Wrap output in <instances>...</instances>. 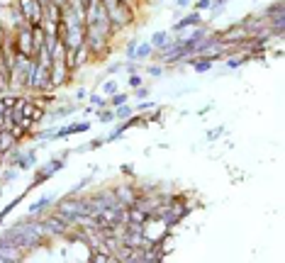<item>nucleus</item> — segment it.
I'll return each mask as SVG.
<instances>
[{"label": "nucleus", "instance_id": "obj_1", "mask_svg": "<svg viewBox=\"0 0 285 263\" xmlns=\"http://www.w3.org/2000/svg\"><path fill=\"white\" fill-rule=\"evenodd\" d=\"M105 10H108V20H110V25H113L114 32L129 27V25L134 22V10H129V7L113 5V7H105Z\"/></svg>", "mask_w": 285, "mask_h": 263}, {"label": "nucleus", "instance_id": "obj_35", "mask_svg": "<svg viewBox=\"0 0 285 263\" xmlns=\"http://www.w3.org/2000/svg\"><path fill=\"white\" fill-rule=\"evenodd\" d=\"M124 68H127V71H129V73H137V63H127V66H124Z\"/></svg>", "mask_w": 285, "mask_h": 263}, {"label": "nucleus", "instance_id": "obj_24", "mask_svg": "<svg viewBox=\"0 0 285 263\" xmlns=\"http://www.w3.org/2000/svg\"><path fill=\"white\" fill-rule=\"evenodd\" d=\"M212 7V0H198L195 5H193V10H198V12H202V10H210Z\"/></svg>", "mask_w": 285, "mask_h": 263}, {"label": "nucleus", "instance_id": "obj_21", "mask_svg": "<svg viewBox=\"0 0 285 263\" xmlns=\"http://www.w3.org/2000/svg\"><path fill=\"white\" fill-rule=\"evenodd\" d=\"M124 103H127V95H124V93H113V98L108 100L110 107H119V105H124Z\"/></svg>", "mask_w": 285, "mask_h": 263}, {"label": "nucleus", "instance_id": "obj_28", "mask_svg": "<svg viewBox=\"0 0 285 263\" xmlns=\"http://www.w3.org/2000/svg\"><path fill=\"white\" fill-rule=\"evenodd\" d=\"M105 93H108V95L117 93V83H114V81H108V83H105Z\"/></svg>", "mask_w": 285, "mask_h": 263}, {"label": "nucleus", "instance_id": "obj_38", "mask_svg": "<svg viewBox=\"0 0 285 263\" xmlns=\"http://www.w3.org/2000/svg\"><path fill=\"white\" fill-rule=\"evenodd\" d=\"M52 2H54V5H58V7H66V2H68V0H52Z\"/></svg>", "mask_w": 285, "mask_h": 263}, {"label": "nucleus", "instance_id": "obj_12", "mask_svg": "<svg viewBox=\"0 0 285 263\" xmlns=\"http://www.w3.org/2000/svg\"><path fill=\"white\" fill-rule=\"evenodd\" d=\"M88 58H90V52H88V47L86 44H81L76 52H73V71H78L83 63H86Z\"/></svg>", "mask_w": 285, "mask_h": 263}, {"label": "nucleus", "instance_id": "obj_40", "mask_svg": "<svg viewBox=\"0 0 285 263\" xmlns=\"http://www.w3.org/2000/svg\"><path fill=\"white\" fill-rule=\"evenodd\" d=\"M2 112H5V107H2V105H0V117H2Z\"/></svg>", "mask_w": 285, "mask_h": 263}, {"label": "nucleus", "instance_id": "obj_7", "mask_svg": "<svg viewBox=\"0 0 285 263\" xmlns=\"http://www.w3.org/2000/svg\"><path fill=\"white\" fill-rule=\"evenodd\" d=\"M198 25H202V15H200L198 10H193L190 15H185L183 20H178V22L173 25V32H183V29H188V27H198Z\"/></svg>", "mask_w": 285, "mask_h": 263}, {"label": "nucleus", "instance_id": "obj_39", "mask_svg": "<svg viewBox=\"0 0 285 263\" xmlns=\"http://www.w3.org/2000/svg\"><path fill=\"white\" fill-rule=\"evenodd\" d=\"M39 2H42V5H47V2H52V0H39Z\"/></svg>", "mask_w": 285, "mask_h": 263}, {"label": "nucleus", "instance_id": "obj_9", "mask_svg": "<svg viewBox=\"0 0 285 263\" xmlns=\"http://www.w3.org/2000/svg\"><path fill=\"white\" fill-rule=\"evenodd\" d=\"M32 103H34L39 110H49V105H52V103H57V100H54V95H52L49 90H44V93H34Z\"/></svg>", "mask_w": 285, "mask_h": 263}, {"label": "nucleus", "instance_id": "obj_20", "mask_svg": "<svg viewBox=\"0 0 285 263\" xmlns=\"http://www.w3.org/2000/svg\"><path fill=\"white\" fill-rule=\"evenodd\" d=\"M127 117H132V107L127 103L119 105V107H114V119H127Z\"/></svg>", "mask_w": 285, "mask_h": 263}, {"label": "nucleus", "instance_id": "obj_6", "mask_svg": "<svg viewBox=\"0 0 285 263\" xmlns=\"http://www.w3.org/2000/svg\"><path fill=\"white\" fill-rule=\"evenodd\" d=\"M86 39V27H66V34H63V47L66 49H78Z\"/></svg>", "mask_w": 285, "mask_h": 263}, {"label": "nucleus", "instance_id": "obj_10", "mask_svg": "<svg viewBox=\"0 0 285 263\" xmlns=\"http://www.w3.org/2000/svg\"><path fill=\"white\" fill-rule=\"evenodd\" d=\"M263 17H281V15H285V2L283 0H276L273 5H268V7H263V12H261Z\"/></svg>", "mask_w": 285, "mask_h": 263}, {"label": "nucleus", "instance_id": "obj_25", "mask_svg": "<svg viewBox=\"0 0 285 263\" xmlns=\"http://www.w3.org/2000/svg\"><path fill=\"white\" fill-rule=\"evenodd\" d=\"M100 122H114V110H105V107H103V112H100Z\"/></svg>", "mask_w": 285, "mask_h": 263}, {"label": "nucleus", "instance_id": "obj_8", "mask_svg": "<svg viewBox=\"0 0 285 263\" xmlns=\"http://www.w3.org/2000/svg\"><path fill=\"white\" fill-rule=\"evenodd\" d=\"M90 129V122H81V124H66L63 129L54 132V137L61 139V137H68V134H78V132H88Z\"/></svg>", "mask_w": 285, "mask_h": 263}, {"label": "nucleus", "instance_id": "obj_37", "mask_svg": "<svg viewBox=\"0 0 285 263\" xmlns=\"http://www.w3.org/2000/svg\"><path fill=\"white\" fill-rule=\"evenodd\" d=\"M188 2H190V0H175V5H178V7H188Z\"/></svg>", "mask_w": 285, "mask_h": 263}, {"label": "nucleus", "instance_id": "obj_15", "mask_svg": "<svg viewBox=\"0 0 285 263\" xmlns=\"http://www.w3.org/2000/svg\"><path fill=\"white\" fill-rule=\"evenodd\" d=\"M20 158H22V151H17L15 146H12L10 151H5V156H2V161H5L7 166H12V168L17 166V161H20Z\"/></svg>", "mask_w": 285, "mask_h": 263}, {"label": "nucleus", "instance_id": "obj_5", "mask_svg": "<svg viewBox=\"0 0 285 263\" xmlns=\"http://www.w3.org/2000/svg\"><path fill=\"white\" fill-rule=\"evenodd\" d=\"M114 195H117V203L122 205V207H132L134 200H137V195H139V190H137L132 183H124V185H117V188H114Z\"/></svg>", "mask_w": 285, "mask_h": 263}, {"label": "nucleus", "instance_id": "obj_29", "mask_svg": "<svg viewBox=\"0 0 285 263\" xmlns=\"http://www.w3.org/2000/svg\"><path fill=\"white\" fill-rule=\"evenodd\" d=\"M161 66H149V76H161Z\"/></svg>", "mask_w": 285, "mask_h": 263}, {"label": "nucleus", "instance_id": "obj_3", "mask_svg": "<svg viewBox=\"0 0 285 263\" xmlns=\"http://www.w3.org/2000/svg\"><path fill=\"white\" fill-rule=\"evenodd\" d=\"M12 34H15V47H17V52H20V54H25V56H32V44H34L32 27H29L27 22H22V25L15 29Z\"/></svg>", "mask_w": 285, "mask_h": 263}, {"label": "nucleus", "instance_id": "obj_19", "mask_svg": "<svg viewBox=\"0 0 285 263\" xmlns=\"http://www.w3.org/2000/svg\"><path fill=\"white\" fill-rule=\"evenodd\" d=\"M205 37H207V27H205V25H198V27H195L193 32H190V34H188V39H193L195 44H198L200 39H205Z\"/></svg>", "mask_w": 285, "mask_h": 263}, {"label": "nucleus", "instance_id": "obj_4", "mask_svg": "<svg viewBox=\"0 0 285 263\" xmlns=\"http://www.w3.org/2000/svg\"><path fill=\"white\" fill-rule=\"evenodd\" d=\"M71 76H73V71H68L63 61H54V66H52V78H49V90L66 86V83L71 81Z\"/></svg>", "mask_w": 285, "mask_h": 263}, {"label": "nucleus", "instance_id": "obj_13", "mask_svg": "<svg viewBox=\"0 0 285 263\" xmlns=\"http://www.w3.org/2000/svg\"><path fill=\"white\" fill-rule=\"evenodd\" d=\"M52 203H54V198H52V195H44L42 200H37V203L29 205V214H42L47 207H52Z\"/></svg>", "mask_w": 285, "mask_h": 263}, {"label": "nucleus", "instance_id": "obj_23", "mask_svg": "<svg viewBox=\"0 0 285 263\" xmlns=\"http://www.w3.org/2000/svg\"><path fill=\"white\" fill-rule=\"evenodd\" d=\"M73 110H78V105H76V103H71V105H66V107L57 110V112H54V117H66L68 112H73Z\"/></svg>", "mask_w": 285, "mask_h": 263}, {"label": "nucleus", "instance_id": "obj_36", "mask_svg": "<svg viewBox=\"0 0 285 263\" xmlns=\"http://www.w3.org/2000/svg\"><path fill=\"white\" fill-rule=\"evenodd\" d=\"M76 98H78V100H81V98H86V90H83V88H78V90H76Z\"/></svg>", "mask_w": 285, "mask_h": 263}, {"label": "nucleus", "instance_id": "obj_2", "mask_svg": "<svg viewBox=\"0 0 285 263\" xmlns=\"http://www.w3.org/2000/svg\"><path fill=\"white\" fill-rule=\"evenodd\" d=\"M17 10H20L22 20L27 22L29 27L42 22V2L39 0H17Z\"/></svg>", "mask_w": 285, "mask_h": 263}, {"label": "nucleus", "instance_id": "obj_18", "mask_svg": "<svg viewBox=\"0 0 285 263\" xmlns=\"http://www.w3.org/2000/svg\"><path fill=\"white\" fill-rule=\"evenodd\" d=\"M166 42H169V32H154V34H151V47H154V49H159V47L166 44Z\"/></svg>", "mask_w": 285, "mask_h": 263}, {"label": "nucleus", "instance_id": "obj_14", "mask_svg": "<svg viewBox=\"0 0 285 263\" xmlns=\"http://www.w3.org/2000/svg\"><path fill=\"white\" fill-rule=\"evenodd\" d=\"M34 161H37V154L34 151H29V154H22V158L17 161V171H27V168H32L34 166Z\"/></svg>", "mask_w": 285, "mask_h": 263}, {"label": "nucleus", "instance_id": "obj_22", "mask_svg": "<svg viewBox=\"0 0 285 263\" xmlns=\"http://www.w3.org/2000/svg\"><path fill=\"white\" fill-rule=\"evenodd\" d=\"M90 103H93V107H100V110H103V107H110V105H108V100H105V98H100V95H90Z\"/></svg>", "mask_w": 285, "mask_h": 263}, {"label": "nucleus", "instance_id": "obj_26", "mask_svg": "<svg viewBox=\"0 0 285 263\" xmlns=\"http://www.w3.org/2000/svg\"><path fill=\"white\" fill-rule=\"evenodd\" d=\"M134 54H137V42L132 39V42L127 44V56H129V58H132V61H134Z\"/></svg>", "mask_w": 285, "mask_h": 263}, {"label": "nucleus", "instance_id": "obj_16", "mask_svg": "<svg viewBox=\"0 0 285 263\" xmlns=\"http://www.w3.org/2000/svg\"><path fill=\"white\" fill-rule=\"evenodd\" d=\"M156 49L151 47V42H146V44H137V54H134V58H146V56H151Z\"/></svg>", "mask_w": 285, "mask_h": 263}, {"label": "nucleus", "instance_id": "obj_41", "mask_svg": "<svg viewBox=\"0 0 285 263\" xmlns=\"http://www.w3.org/2000/svg\"><path fill=\"white\" fill-rule=\"evenodd\" d=\"M2 156H5V154H2V151H0V163H2Z\"/></svg>", "mask_w": 285, "mask_h": 263}, {"label": "nucleus", "instance_id": "obj_27", "mask_svg": "<svg viewBox=\"0 0 285 263\" xmlns=\"http://www.w3.org/2000/svg\"><path fill=\"white\" fill-rule=\"evenodd\" d=\"M129 86H132V88H139V86H142V78H139L137 73H129Z\"/></svg>", "mask_w": 285, "mask_h": 263}, {"label": "nucleus", "instance_id": "obj_32", "mask_svg": "<svg viewBox=\"0 0 285 263\" xmlns=\"http://www.w3.org/2000/svg\"><path fill=\"white\" fill-rule=\"evenodd\" d=\"M149 107H154V103H146V100H144V103L137 105V110H149Z\"/></svg>", "mask_w": 285, "mask_h": 263}, {"label": "nucleus", "instance_id": "obj_11", "mask_svg": "<svg viewBox=\"0 0 285 263\" xmlns=\"http://www.w3.org/2000/svg\"><path fill=\"white\" fill-rule=\"evenodd\" d=\"M12 146H17V139H15V134H12L10 129H2V132H0V151L5 154V151H10Z\"/></svg>", "mask_w": 285, "mask_h": 263}, {"label": "nucleus", "instance_id": "obj_34", "mask_svg": "<svg viewBox=\"0 0 285 263\" xmlns=\"http://www.w3.org/2000/svg\"><path fill=\"white\" fill-rule=\"evenodd\" d=\"M159 119H161V112H154V115H149L146 122H159Z\"/></svg>", "mask_w": 285, "mask_h": 263}, {"label": "nucleus", "instance_id": "obj_30", "mask_svg": "<svg viewBox=\"0 0 285 263\" xmlns=\"http://www.w3.org/2000/svg\"><path fill=\"white\" fill-rule=\"evenodd\" d=\"M146 95H149V90H146V88H137V98H139V100H146Z\"/></svg>", "mask_w": 285, "mask_h": 263}, {"label": "nucleus", "instance_id": "obj_17", "mask_svg": "<svg viewBox=\"0 0 285 263\" xmlns=\"http://www.w3.org/2000/svg\"><path fill=\"white\" fill-rule=\"evenodd\" d=\"M49 178H52V173H49L47 168H39V171L34 173V180L29 183V188H37V185H42V183H44V180H49Z\"/></svg>", "mask_w": 285, "mask_h": 263}, {"label": "nucleus", "instance_id": "obj_31", "mask_svg": "<svg viewBox=\"0 0 285 263\" xmlns=\"http://www.w3.org/2000/svg\"><path fill=\"white\" fill-rule=\"evenodd\" d=\"M119 68H122V66H119V63H110V66H108V73H117V71H119Z\"/></svg>", "mask_w": 285, "mask_h": 263}, {"label": "nucleus", "instance_id": "obj_33", "mask_svg": "<svg viewBox=\"0 0 285 263\" xmlns=\"http://www.w3.org/2000/svg\"><path fill=\"white\" fill-rule=\"evenodd\" d=\"M17 173V171H15V168H10V171H7V173L2 175V180H5V183H7V180H12V175Z\"/></svg>", "mask_w": 285, "mask_h": 263}]
</instances>
